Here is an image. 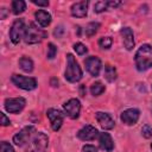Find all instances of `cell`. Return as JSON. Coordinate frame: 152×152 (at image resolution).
Listing matches in <instances>:
<instances>
[{"instance_id": "6da1fadb", "label": "cell", "mask_w": 152, "mask_h": 152, "mask_svg": "<svg viewBox=\"0 0 152 152\" xmlns=\"http://www.w3.org/2000/svg\"><path fill=\"white\" fill-rule=\"evenodd\" d=\"M134 62L139 71L150 69L152 66V46L148 44H142L134 56Z\"/></svg>"}, {"instance_id": "7a4b0ae2", "label": "cell", "mask_w": 152, "mask_h": 152, "mask_svg": "<svg viewBox=\"0 0 152 152\" xmlns=\"http://www.w3.org/2000/svg\"><path fill=\"white\" fill-rule=\"evenodd\" d=\"M65 78L66 81L75 83L78 82L82 78V70L81 66L78 65L76 58L71 55L68 53L66 55V69H65Z\"/></svg>"}, {"instance_id": "3957f363", "label": "cell", "mask_w": 152, "mask_h": 152, "mask_svg": "<svg viewBox=\"0 0 152 152\" xmlns=\"http://www.w3.org/2000/svg\"><path fill=\"white\" fill-rule=\"evenodd\" d=\"M46 37V32L42 28H38L33 23H30L26 27V32L24 36V40L26 44H36L42 42Z\"/></svg>"}, {"instance_id": "277c9868", "label": "cell", "mask_w": 152, "mask_h": 152, "mask_svg": "<svg viewBox=\"0 0 152 152\" xmlns=\"http://www.w3.org/2000/svg\"><path fill=\"white\" fill-rule=\"evenodd\" d=\"M48 142H49L48 135L43 132H38L30 142L26 152H45L48 147Z\"/></svg>"}, {"instance_id": "5b68a950", "label": "cell", "mask_w": 152, "mask_h": 152, "mask_svg": "<svg viewBox=\"0 0 152 152\" xmlns=\"http://www.w3.org/2000/svg\"><path fill=\"white\" fill-rule=\"evenodd\" d=\"M26 32V26L23 19H15L10 30V39L13 44H18L21 38H24Z\"/></svg>"}, {"instance_id": "8992f818", "label": "cell", "mask_w": 152, "mask_h": 152, "mask_svg": "<svg viewBox=\"0 0 152 152\" xmlns=\"http://www.w3.org/2000/svg\"><path fill=\"white\" fill-rule=\"evenodd\" d=\"M11 80L17 87H19L24 90H33L37 87V81L33 77H27V76H21V75L14 74V75H12Z\"/></svg>"}, {"instance_id": "52a82bcc", "label": "cell", "mask_w": 152, "mask_h": 152, "mask_svg": "<svg viewBox=\"0 0 152 152\" xmlns=\"http://www.w3.org/2000/svg\"><path fill=\"white\" fill-rule=\"evenodd\" d=\"M34 134H37L36 128L33 126H26L13 137V142L17 146H24Z\"/></svg>"}, {"instance_id": "ba28073f", "label": "cell", "mask_w": 152, "mask_h": 152, "mask_svg": "<svg viewBox=\"0 0 152 152\" xmlns=\"http://www.w3.org/2000/svg\"><path fill=\"white\" fill-rule=\"evenodd\" d=\"M26 101L24 97H10L5 100V109L8 113H19L25 107Z\"/></svg>"}, {"instance_id": "9c48e42d", "label": "cell", "mask_w": 152, "mask_h": 152, "mask_svg": "<svg viewBox=\"0 0 152 152\" xmlns=\"http://www.w3.org/2000/svg\"><path fill=\"white\" fill-rule=\"evenodd\" d=\"M46 115L50 120V124H51V128L53 131H58L63 124V120H64V114L59 110V109H55V108H50L48 109L46 112Z\"/></svg>"}, {"instance_id": "30bf717a", "label": "cell", "mask_w": 152, "mask_h": 152, "mask_svg": "<svg viewBox=\"0 0 152 152\" xmlns=\"http://www.w3.org/2000/svg\"><path fill=\"white\" fill-rule=\"evenodd\" d=\"M63 108L69 118L77 119L80 115V110H81V103L77 99H70L63 104Z\"/></svg>"}, {"instance_id": "8fae6325", "label": "cell", "mask_w": 152, "mask_h": 152, "mask_svg": "<svg viewBox=\"0 0 152 152\" xmlns=\"http://www.w3.org/2000/svg\"><path fill=\"white\" fill-rule=\"evenodd\" d=\"M84 64H86L87 71H88L91 76H94V77L99 76L100 70H101V66H102V65H101V61H100L99 57H96V56H90V57H88V58L84 61Z\"/></svg>"}, {"instance_id": "7c38bea8", "label": "cell", "mask_w": 152, "mask_h": 152, "mask_svg": "<svg viewBox=\"0 0 152 152\" xmlns=\"http://www.w3.org/2000/svg\"><path fill=\"white\" fill-rule=\"evenodd\" d=\"M139 116H140V112L137 108H128L121 113L120 119L126 125H134L139 120Z\"/></svg>"}, {"instance_id": "4fadbf2b", "label": "cell", "mask_w": 152, "mask_h": 152, "mask_svg": "<svg viewBox=\"0 0 152 152\" xmlns=\"http://www.w3.org/2000/svg\"><path fill=\"white\" fill-rule=\"evenodd\" d=\"M99 135V131L91 126V125H87L84 127H82L78 133H77V137L81 139V140H84V141H90V140H94L96 137Z\"/></svg>"}, {"instance_id": "5bb4252c", "label": "cell", "mask_w": 152, "mask_h": 152, "mask_svg": "<svg viewBox=\"0 0 152 152\" xmlns=\"http://www.w3.org/2000/svg\"><path fill=\"white\" fill-rule=\"evenodd\" d=\"M95 118L97 120V122L100 124V126L103 128V129H112L115 125L113 118L108 114V113H103V112H97L95 114Z\"/></svg>"}, {"instance_id": "9a60e30c", "label": "cell", "mask_w": 152, "mask_h": 152, "mask_svg": "<svg viewBox=\"0 0 152 152\" xmlns=\"http://www.w3.org/2000/svg\"><path fill=\"white\" fill-rule=\"evenodd\" d=\"M71 14L76 18H83L87 15V12H88V1H78V2H75L72 6H71Z\"/></svg>"}, {"instance_id": "2e32d148", "label": "cell", "mask_w": 152, "mask_h": 152, "mask_svg": "<svg viewBox=\"0 0 152 152\" xmlns=\"http://www.w3.org/2000/svg\"><path fill=\"white\" fill-rule=\"evenodd\" d=\"M120 34L122 37V42H124L125 48L127 50H132L134 48V36H133L132 30L129 27H124V28H121Z\"/></svg>"}, {"instance_id": "e0dca14e", "label": "cell", "mask_w": 152, "mask_h": 152, "mask_svg": "<svg viewBox=\"0 0 152 152\" xmlns=\"http://www.w3.org/2000/svg\"><path fill=\"white\" fill-rule=\"evenodd\" d=\"M99 144H100L101 150L107 151V152L112 151L114 147V142H113L112 137L109 135V133H106V132L99 134Z\"/></svg>"}, {"instance_id": "ac0fdd59", "label": "cell", "mask_w": 152, "mask_h": 152, "mask_svg": "<svg viewBox=\"0 0 152 152\" xmlns=\"http://www.w3.org/2000/svg\"><path fill=\"white\" fill-rule=\"evenodd\" d=\"M34 17H36L37 23H38L42 27H46V26H49L50 23H51V15H50V13H48V12L44 11V10L37 11V12L34 13Z\"/></svg>"}, {"instance_id": "d6986e66", "label": "cell", "mask_w": 152, "mask_h": 152, "mask_svg": "<svg viewBox=\"0 0 152 152\" xmlns=\"http://www.w3.org/2000/svg\"><path fill=\"white\" fill-rule=\"evenodd\" d=\"M19 66L25 72H31L33 70V62L28 57H21L19 59Z\"/></svg>"}, {"instance_id": "ffe728a7", "label": "cell", "mask_w": 152, "mask_h": 152, "mask_svg": "<svg viewBox=\"0 0 152 152\" xmlns=\"http://www.w3.org/2000/svg\"><path fill=\"white\" fill-rule=\"evenodd\" d=\"M104 78L108 82H114L116 80V70L112 65H106L104 68Z\"/></svg>"}, {"instance_id": "44dd1931", "label": "cell", "mask_w": 152, "mask_h": 152, "mask_svg": "<svg viewBox=\"0 0 152 152\" xmlns=\"http://www.w3.org/2000/svg\"><path fill=\"white\" fill-rule=\"evenodd\" d=\"M25 8H26V4H25V1H23V0H14V1L12 2V11H13L14 14H20V13H23V12L25 11Z\"/></svg>"}, {"instance_id": "7402d4cb", "label": "cell", "mask_w": 152, "mask_h": 152, "mask_svg": "<svg viewBox=\"0 0 152 152\" xmlns=\"http://www.w3.org/2000/svg\"><path fill=\"white\" fill-rule=\"evenodd\" d=\"M99 27H100V23H96V21H91V23H89V24L86 26V34H87L88 37L94 36V34L97 32Z\"/></svg>"}, {"instance_id": "603a6c76", "label": "cell", "mask_w": 152, "mask_h": 152, "mask_svg": "<svg viewBox=\"0 0 152 152\" xmlns=\"http://www.w3.org/2000/svg\"><path fill=\"white\" fill-rule=\"evenodd\" d=\"M103 91H104V86H103L101 82H95V83H93L91 87H90V93H91L94 96H99V95H101Z\"/></svg>"}, {"instance_id": "cb8c5ba5", "label": "cell", "mask_w": 152, "mask_h": 152, "mask_svg": "<svg viewBox=\"0 0 152 152\" xmlns=\"http://www.w3.org/2000/svg\"><path fill=\"white\" fill-rule=\"evenodd\" d=\"M108 8V2L107 1H97L94 5V12L96 13H101L103 11H106Z\"/></svg>"}, {"instance_id": "d4e9b609", "label": "cell", "mask_w": 152, "mask_h": 152, "mask_svg": "<svg viewBox=\"0 0 152 152\" xmlns=\"http://www.w3.org/2000/svg\"><path fill=\"white\" fill-rule=\"evenodd\" d=\"M99 45L102 49H109L112 46V38L110 37H102V38H100Z\"/></svg>"}, {"instance_id": "484cf974", "label": "cell", "mask_w": 152, "mask_h": 152, "mask_svg": "<svg viewBox=\"0 0 152 152\" xmlns=\"http://www.w3.org/2000/svg\"><path fill=\"white\" fill-rule=\"evenodd\" d=\"M56 53H57V48H56L52 43H49V44H48V58H49V59L55 58Z\"/></svg>"}, {"instance_id": "4316f807", "label": "cell", "mask_w": 152, "mask_h": 152, "mask_svg": "<svg viewBox=\"0 0 152 152\" xmlns=\"http://www.w3.org/2000/svg\"><path fill=\"white\" fill-rule=\"evenodd\" d=\"M74 50H75L76 53H78V55H84V53L88 51V49H87L82 43H76V44H74Z\"/></svg>"}, {"instance_id": "83f0119b", "label": "cell", "mask_w": 152, "mask_h": 152, "mask_svg": "<svg viewBox=\"0 0 152 152\" xmlns=\"http://www.w3.org/2000/svg\"><path fill=\"white\" fill-rule=\"evenodd\" d=\"M141 134H142V137L146 138V139L151 138V137H152V127H151L150 125L142 126V128H141Z\"/></svg>"}, {"instance_id": "f1b7e54d", "label": "cell", "mask_w": 152, "mask_h": 152, "mask_svg": "<svg viewBox=\"0 0 152 152\" xmlns=\"http://www.w3.org/2000/svg\"><path fill=\"white\" fill-rule=\"evenodd\" d=\"M0 151L1 152H14V148L7 141H2L0 145Z\"/></svg>"}, {"instance_id": "f546056e", "label": "cell", "mask_w": 152, "mask_h": 152, "mask_svg": "<svg viewBox=\"0 0 152 152\" xmlns=\"http://www.w3.org/2000/svg\"><path fill=\"white\" fill-rule=\"evenodd\" d=\"M63 33H64L63 26H57V27L55 28V31H53V36L57 37V38H61V37L63 36Z\"/></svg>"}, {"instance_id": "4dcf8cb0", "label": "cell", "mask_w": 152, "mask_h": 152, "mask_svg": "<svg viewBox=\"0 0 152 152\" xmlns=\"http://www.w3.org/2000/svg\"><path fill=\"white\" fill-rule=\"evenodd\" d=\"M82 152H97V150L94 145H84L82 148Z\"/></svg>"}, {"instance_id": "1f68e13d", "label": "cell", "mask_w": 152, "mask_h": 152, "mask_svg": "<svg viewBox=\"0 0 152 152\" xmlns=\"http://www.w3.org/2000/svg\"><path fill=\"white\" fill-rule=\"evenodd\" d=\"M0 118H1V125L2 126H8L10 124H11V121H10V119H7V116L4 114V113H0Z\"/></svg>"}, {"instance_id": "d6a6232c", "label": "cell", "mask_w": 152, "mask_h": 152, "mask_svg": "<svg viewBox=\"0 0 152 152\" xmlns=\"http://www.w3.org/2000/svg\"><path fill=\"white\" fill-rule=\"evenodd\" d=\"M32 2L37 6H49V1H42V0H32Z\"/></svg>"}, {"instance_id": "836d02e7", "label": "cell", "mask_w": 152, "mask_h": 152, "mask_svg": "<svg viewBox=\"0 0 152 152\" xmlns=\"http://www.w3.org/2000/svg\"><path fill=\"white\" fill-rule=\"evenodd\" d=\"M7 10L5 8V7H2L1 10H0V19H5L6 17H7Z\"/></svg>"}, {"instance_id": "e575fe53", "label": "cell", "mask_w": 152, "mask_h": 152, "mask_svg": "<svg viewBox=\"0 0 152 152\" xmlns=\"http://www.w3.org/2000/svg\"><path fill=\"white\" fill-rule=\"evenodd\" d=\"M108 2V6L110 7H118L121 5V1H107Z\"/></svg>"}, {"instance_id": "d590c367", "label": "cell", "mask_w": 152, "mask_h": 152, "mask_svg": "<svg viewBox=\"0 0 152 152\" xmlns=\"http://www.w3.org/2000/svg\"><path fill=\"white\" fill-rule=\"evenodd\" d=\"M51 84H52L53 87H56V86L58 84V81H56V78H52V80H51Z\"/></svg>"}, {"instance_id": "8d00e7d4", "label": "cell", "mask_w": 152, "mask_h": 152, "mask_svg": "<svg viewBox=\"0 0 152 152\" xmlns=\"http://www.w3.org/2000/svg\"><path fill=\"white\" fill-rule=\"evenodd\" d=\"M86 93H84V86H81V96H84Z\"/></svg>"}, {"instance_id": "74e56055", "label": "cell", "mask_w": 152, "mask_h": 152, "mask_svg": "<svg viewBox=\"0 0 152 152\" xmlns=\"http://www.w3.org/2000/svg\"><path fill=\"white\" fill-rule=\"evenodd\" d=\"M151 148H152V144H151Z\"/></svg>"}]
</instances>
